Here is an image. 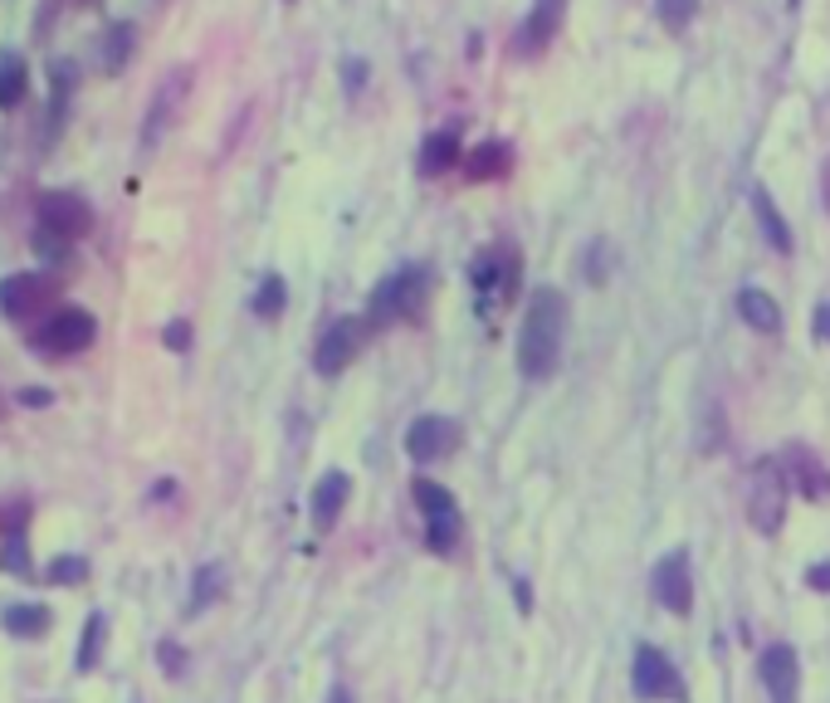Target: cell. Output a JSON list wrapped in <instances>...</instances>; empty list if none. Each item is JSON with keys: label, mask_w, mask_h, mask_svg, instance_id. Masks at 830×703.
Listing matches in <instances>:
<instances>
[{"label": "cell", "mask_w": 830, "mask_h": 703, "mask_svg": "<svg viewBox=\"0 0 830 703\" xmlns=\"http://www.w3.org/2000/svg\"><path fill=\"white\" fill-rule=\"evenodd\" d=\"M162 342H166L171 352H186V347H191V322H166Z\"/></svg>", "instance_id": "32"}, {"label": "cell", "mask_w": 830, "mask_h": 703, "mask_svg": "<svg viewBox=\"0 0 830 703\" xmlns=\"http://www.w3.org/2000/svg\"><path fill=\"white\" fill-rule=\"evenodd\" d=\"M103 640H107V621H103V611H93L84 621V644H78V669H93L98 664V650H103Z\"/></svg>", "instance_id": "26"}, {"label": "cell", "mask_w": 830, "mask_h": 703, "mask_svg": "<svg viewBox=\"0 0 830 703\" xmlns=\"http://www.w3.org/2000/svg\"><path fill=\"white\" fill-rule=\"evenodd\" d=\"M518 273H523V254L513 250V244H484V250L469 259V283H474V293L484 303L494 298H513L518 293Z\"/></svg>", "instance_id": "7"}, {"label": "cell", "mask_w": 830, "mask_h": 703, "mask_svg": "<svg viewBox=\"0 0 830 703\" xmlns=\"http://www.w3.org/2000/svg\"><path fill=\"white\" fill-rule=\"evenodd\" d=\"M562 15H566V0H533L527 20L513 29V54H518V59H537V54H542V49L557 39V29H562Z\"/></svg>", "instance_id": "13"}, {"label": "cell", "mask_w": 830, "mask_h": 703, "mask_svg": "<svg viewBox=\"0 0 830 703\" xmlns=\"http://www.w3.org/2000/svg\"><path fill=\"white\" fill-rule=\"evenodd\" d=\"M132 20H117V25H107L103 44H98V59H103V74H123L127 59H132Z\"/></svg>", "instance_id": "23"}, {"label": "cell", "mask_w": 830, "mask_h": 703, "mask_svg": "<svg viewBox=\"0 0 830 703\" xmlns=\"http://www.w3.org/2000/svg\"><path fill=\"white\" fill-rule=\"evenodd\" d=\"M816 337L830 342V303H816Z\"/></svg>", "instance_id": "36"}, {"label": "cell", "mask_w": 830, "mask_h": 703, "mask_svg": "<svg viewBox=\"0 0 830 703\" xmlns=\"http://www.w3.org/2000/svg\"><path fill=\"white\" fill-rule=\"evenodd\" d=\"M186 88H191V68H176V74H166V84L156 88L152 113H146V132H142V142H146V146H152L156 137L166 132V123H171V113H176V107H181Z\"/></svg>", "instance_id": "17"}, {"label": "cell", "mask_w": 830, "mask_h": 703, "mask_svg": "<svg viewBox=\"0 0 830 703\" xmlns=\"http://www.w3.org/2000/svg\"><path fill=\"white\" fill-rule=\"evenodd\" d=\"M29 93V64L20 54H0V107H20Z\"/></svg>", "instance_id": "24"}, {"label": "cell", "mask_w": 830, "mask_h": 703, "mask_svg": "<svg viewBox=\"0 0 830 703\" xmlns=\"http://www.w3.org/2000/svg\"><path fill=\"white\" fill-rule=\"evenodd\" d=\"M630 689L635 699L654 703V699H684V683H679V669L669 664V654L654 650V644H640L630 660Z\"/></svg>", "instance_id": "10"}, {"label": "cell", "mask_w": 830, "mask_h": 703, "mask_svg": "<svg viewBox=\"0 0 830 703\" xmlns=\"http://www.w3.org/2000/svg\"><path fill=\"white\" fill-rule=\"evenodd\" d=\"M562 342H566V293L542 283V289L527 293L523 308V328H518V367L527 381H547L562 361Z\"/></svg>", "instance_id": "1"}, {"label": "cell", "mask_w": 830, "mask_h": 703, "mask_svg": "<svg viewBox=\"0 0 830 703\" xmlns=\"http://www.w3.org/2000/svg\"><path fill=\"white\" fill-rule=\"evenodd\" d=\"M459 449V420L449 416H420L416 425L406 430V455L416 464H435V459H449Z\"/></svg>", "instance_id": "11"}, {"label": "cell", "mask_w": 830, "mask_h": 703, "mask_svg": "<svg viewBox=\"0 0 830 703\" xmlns=\"http://www.w3.org/2000/svg\"><path fill=\"white\" fill-rule=\"evenodd\" d=\"M455 162H464V142H459V127H439L420 142V176H439Z\"/></svg>", "instance_id": "19"}, {"label": "cell", "mask_w": 830, "mask_h": 703, "mask_svg": "<svg viewBox=\"0 0 830 703\" xmlns=\"http://www.w3.org/2000/svg\"><path fill=\"white\" fill-rule=\"evenodd\" d=\"M752 215H757V225H762V234H767V244L777 254H791V225L781 220V210H777V201H771V191L767 186H752Z\"/></svg>", "instance_id": "21"}, {"label": "cell", "mask_w": 830, "mask_h": 703, "mask_svg": "<svg viewBox=\"0 0 830 703\" xmlns=\"http://www.w3.org/2000/svg\"><path fill=\"white\" fill-rule=\"evenodd\" d=\"M654 601L674 615L693 611V572H689V552H684V547H674V552L660 557V566H654Z\"/></svg>", "instance_id": "12"}, {"label": "cell", "mask_w": 830, "mask_h": 703, "mask_svg": "<svg viewBox=\"0 0 830 703\" xmlns=\"http://www.w3.org/2000/svg\"><path fill=\"white\" fill-rule=\"evenodd\" d=\"M220 586H225L220 566H201V572H195V591H191V611H205V605L220 596Z\"/></svg>", "instance_id": "28"}, {"label": "cell", "mask_w": 830, "mask_h": 703, "mask_svg": "<svg viewBox=\"0 0 830 703\" xmlns=\"http://www.w3.org/2000/svg\"><path fill=\"white\" fill-rule=\"evenodd\" d=\"M806 586H810V591H830V562H816V566H810V572H806Z\"/></svg>", "instance_id": "33"}, {"label": "cell", "mask_w": 830, "mask_h": 703, "mask_svg": "<svg viewBox=\"0 0 830 703\" xmlns=\"http://www.w3.org/2000/svg\"><path fill=\"white\" fill-rule=\"evenodd\" d=\"M54 308H59V279L54 273L25 269V273L0 279V312H5L10 322H44Z\"/></svg>", "instance_id": "5"}, {"label": "cell", "mask_w": 830, "mask_h": 703, "mask_svg": "<svg viewBox=\"0 0 830 703\" xmlns=\"http://www.w3.org/2000/svg\"><path fill=\"white\" fill-rule=\"evenodd\" d=\"M654 10H660V20L669 29H684L693 15H699V0H654Z\"/></svg>", "instance_id": "29"}, {"label": "cell", "mask_w": 830, "mask_h": 703, "mask_svg": "<svg viewBox=\"0 0 830 703\" xmlns=\"http://www.w3.org/2000/svg\"><path fill=\"white\" fill-rule=\"evenodd\" d=\"M20 406H49V391L44 386H25L20 391Z\"/></svg>", "instance_id": "35"}, {"label": "cell", "mask_w": 830, "mask_h": 703, "mask_svg": "<svg viewBox=\"0 0 830 703\" xmlns=\"http://www.w3.org/2000/svg\"><path fill=\"white\" fill-rule=\"evenodd\" d=\"M44 581L49 586H84L88 581V562L84 557H54V562L44 566Z\"/></svg>", "instance_id": "27"}, {"label": "cell", "mask_w": 830, "mask_h": 703, "mask_svg": "<svg viewBox=\"0 0 830 703\" xmlns=\"http://www.w3.org/2000/svg\"><path fill=\"white\" fill-rule=\"evenodd\" d=\"M156 660H162V669H166V679H176V674L186 669V650L176 640H162L156 644Z\"/></svg>", "instance_id": "30"}, {"label": "cell", "mask_w": 830, "mask_h": 703, "mask_svg": "<svg viewBox=\"0 0 830 703\" xmlns=\"http://www.w3.org/2000/svg\"><path fill=\"white\" fill-rule=\"evenodd\" d=\"M410 498H416L420 517H425V547L430 552H455L459 547V533H464V513H459L455 494H449L445 484H435V478H416L410 484Z\"/></svg>", "instance_id": "4"}, {"label": "cell", "mask_w": 830, "mask_h": 703, "mask_svg": "<svg viewBox=\"0 0 830 703\" xmlns=\"http://www.w3.org/2000/svg\"><path fill=\"white\" fill-rule=\"evenodd\" d=\"M283 303H289V289H283V279L279 273H264V283L254 289V318H264V322H273L283 312Z\"/></svg>", "instance_id": "25"}, {"label": "cell", "mask_w": 830, "mask_h": 703, "mask_svg": "<svg viewBox=\"0 0 830 703\" xmlns=\"http://www.w3.org/2000/svg\"><path fill=\"white\" fill-rule=\"evenodd\" d=\"M781 469H787V484L796 488L801 498H826L830 494V469L820 464L806 445H787V449H781Z\"/></svg>", "instance_id": "15"}, {"label": "cell", "mask_w": 830, "mask_h": 703, "mask_svg": "<svg viewBox=\"0 0 830 703\" xmlns=\"http://www.w3.org/2000/svg\"><path fill=\"white\" fill-rule=\"evenodd\" d=\"M738 318L771 337V332H781V303L771 298L767 289H742L738 293Z\"/></svg>", "instance_id": "22"}, {"label": "cell", "mask_w": 830, "mask_h": 703, "mask_svg": "<svg viewBox=\"0 0 830 703\" xmlns=\"http://www.w3.org/2000/svg\"><path fill=\"white\" fill-rule=\"evenodd\" d=\"M347 498H352V478L342 474V469H332V474H322L318 478V488H312V523L328 533L332 523L342 517V508H347Z\"/></svg>", "instance_id": "18"}, {"label": "cell", "mask_w": 830, "mask_h": 703, "mask_svg": "<svg viewBox=\"0 0 830 703\" xmlns=\"http://www.w3.org/2000/svg\"><path fill=\"white\" fill-rule=\"evenodd\" d=\"M430 289H435V273L430 264H400L386 279L371 289L367 298V322L371 328H391V322H416L430 303Z\"/></svg>", "instance_id": "2"}, {"label": "cell", "mask_w": 830, "mask_h": 703, "mask_svg": "<svg viewBox=\"0 0 830 703\" xmlns=\"http://www.w3.org/2000/svg\"><path fill=\"white\" fill-rule=\"evenodd\" d=\"M93 342H98V318L88 308H78V303H64V308H54L44 322L29 328V347H35V357H44V361L84 357Z\"/></svg>", "instance_id": "3"}, {"label": "cell", "mask_w": 830, "mask_h": 703, "mask_svg": "<svg viewBox=\"0 0 830 703\" xmlns=\"http://www.w3.org/2000/svg\"><path fill=\"white\" fill-rule=\"evenodd\" d=\"M367 337H371V322L367 318L328 322V332H322L318 347H312V367H318V376H342V371L357 361V352L367 347Z\"/></svg>", "instance_id": "9"}, {"label": "cell", "mask_w": 830, "mask_h": 703, "mask_svg": "<svg viewBox=\"0 0 830 703\" xmlns=\"http://www.w3.org/2000/svg\"><path fill=\"white\" fill-rule=\"evenodd\" d=\"M787 498H791V484H787L781 459H757L752 488H748V523L757 527L762 537L781 533V523H787Z\"/></svg>", "instance_id": "6"}, {"label": "cell", "mask_w": 830, "mask_h": 703, "mask_svg": "<svg viewBox=\"0 0 830 703\" xmlns=\"http://www.w3.org/2000/svg\"><path fill=\"white\" fill-rule=\"evenodd\" d=\"M0 625H5L15 640H44L54 615H49V605H39V601H15V605L0 611Z\"/></svg>", "instance_id": "20"}, {"label": "cell", "mask_w": 830, "mask_h": 703, "mask_svg": "<svg viewBox=\"0 0 830 703\" xmlns=\"http://www.w3.org/2000/svg\"><path fill=\"white\" fill-rule=\"evenodd\" d=\"M0 566H5V572H29V552H25V542H20V537H5Z\"/></svg>", "instance_id": "31"}, {"label": "cell", "mask_w": 830, "mask_h": 703, "mask_svg": "<svg viewBox=\"0 0 830 703\" xmlns=\"http://www.w3.org/2000/svg\"><path fill=\"white\" fill-rule=\"evenodd\" d=\"M757 674L767 683L771 703H796V683H801V669H796V650L791 644H767L757 660Z\"/></svg>", "instance_id": "14"}, {"label": "cell", "mask_w": 830, "mask_h": 703, "mask_svg": "<svg viewBox=\"0 0 830 703\" xmlns=\"http://www.w3.org/2000/svg\"><path fill=\"white\" fill-rule=\"evenodd\" d=\"M464 176L469 181H503L508 171H513V146L498 142V137H488V142H474L464 152Z\"/></svg>", "instance_id": "16"}, {"label": "cell", "mask_w": 830, "mask_h": 703, "mask_svg": "<svg viewBox=\"0 0 830 703\" xmlns=\"http://www.w3.org/2000/svg\"><path fill=\"white\" fill-rule=\"evenodd\" d=\"M342 74H347V88L367 84V64H361V59H347V64H342Z\"/></svg>", "instance_id": "34"}, {"label": "cell", "mask_w": 830, "mask_h": 703, "mask_svg": "<svg viewBox=\"0 0 830 703\" xmlns=\"http://www.w3.org/2000/svg\"><path fill=\"white\" fill-rule=\"evenodd\" d=\"M328 703H352V693H347V689H342V683H337V689L328 693Z\"/></svg>", "instance_id": "37"}, {"label": "cell", "mask_w": 830, "mask_h": 703, "mask_svg": "<svg viewBox=\"0 0 830 703\" xmlns=\"http://www.w3.org/2000/svg\"><path fill=\"white\" fill-rule=\"evenodd\" d=\"M35 220H39V230L44 234L74 244V240H84V234L93 230V205H88L78 191H44L39 195V205H35Z\"/></svg>", "instance_id": "8"}]
</instances>
